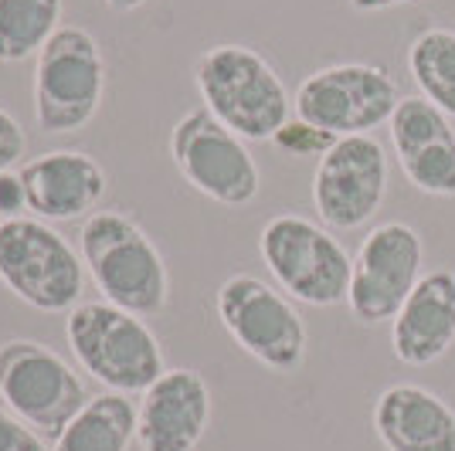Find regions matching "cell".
Masks as SVG:
<instances>
[{
    "label": "cell",
    "instance_id": "cell-4",
    "mask_svg": "<svg viewBox=\"0 0 455 451\" xmlns=\"http://www.w3.org/2000/svg\"><path fill=\"white\" fill-rule=\"evenodd\" d=\"M259 255L289 299L313 309L347 302L354 258L326 225L283 210L259 231Z\"/></svg>",
    "mask_w": 455,
    "mask_h": 451
},
{
    "label": "cell",
    "instance_id": "cell-20",
    "mask_svg": "<svg viewBox=\"0 0 455 451\" xmlns=\"http://www.w3.org/2000/svg\"><path fill=\"white\" fill-rule=\"evenodd\" d=\"M61 28V0H0V61L38 58Z\"/></svg>",
    "mask_w": 455,
    "mask_h": 451
},
{
    "label": "cell",
    "instance_id": "cell-2",
    "mask_svg": "<svg viewBox=\"0 0 455 451\" xmlns=\"http://www.w3.org/2000/svg\"><path fill=\"white\" fill-rule=\"evenodd\" d=\"M194 85L218 123L251 143H272L292 119L283 75L248 44H211L194 61Z\"/></svg>",
    "mask_w": 455,
    "mask_h": 451
},
{
    "label": "cell",
    "instance_id": "cell-1",
    "mask_svg": "<svg viewBox=\"0 0 455 451\" xmlns=\"http://www.w3.org/2000/svg\"><path fill=\"white\" fill-rule=\"evenodd\" d=\"M78 255L106 302L143 320L167 309L171 268L133 214L95 210L85 218L78 227Z\"/></svg>",
    "mask_w": 455,
    "mask_h": 451
},
{
    "label": "cell",
    "instance_id": "cell-13",
    "mask_svg": "<svg viewBox=\"0 0 455 451\" xmlns=\"http://www.w3.org/2000/svg\"><path fill=\"white\" fill-rule=\"evenodd\" d=\"M408 184L428 197H455V119L425 95H401L387 123Z\"/></svg>",
    "mask_w": 455,
    "mask_h": 451
},
{
    "label": "cell",
    "instance_id": "cell-11",
    "mask_svg": "<svg viewBox=\"0 0 455 451\" xmlns=\"http://www.w3.org/2000/svg\"><path fill=\"white\" fill-rule=\"evenodd\" d=\"M391 160L374 132L340 136L316 160L313 170V207L330 231H357L371 225L387 197Z\"/></svg>",
    "mask_w": 455,
    "mask_h": 451
},
{
    "label": "cell",
    "instance_id": "cell-16",
    "mask_svg": "<svg viewBox=\"0 0 455 451\" xmlns=\"http://www.w3.org/2000/svg\"><path fill=\"white\" fill-rule=\"evenodd\" d=\"M455 343V275L425 272L391 320V353L404 367H428Z\"/></svg>",
    "mask_w": 455,
    "mask_h": 451
},
{
    "label": "cell",
    "instance_id": "cell-8",
    "mask_svg": "<svg viewBox=\"0 0 455 451\" xmlns=\"http://www.w3.org/2000/svg\"><path fill=\"white\" fill-rule=\"evenodd\" d=\"M0 404L48 441L89 404L85 380L38 339L0 343Z\"/></svg>",
    "mask_w": 455,
    "mask_h": 451
},
{
    "label": "cell",
    "instance_id": "cell-24",
    "mask_svg": "<svg viewBox=\"0 0 455 451\" xmlns=\"http://www.w3.org/2000/svg\"><path fill=\"white\" fill-rule=\"evenodd\" d=\"M28 210V190L24 180L14 170H4L0 173V221H11V218H24Z\"/></svg>",
    "mask_w": 455,
    "mask_h": 451
},
{
    "label": "cell",
    "instance_id": "cell-12",
    "mask_svg": "<svg viewBox=\"0 0 455 451\" xmlns=\"http://www.w3.org/2000/svg\"><path fill=\"white\" fill-rule=\"evenodd\" d=\"M425 275V241L411 225L387 221L367 231L350 272L347 309L363 326H380L398 316L404 299Z\"/></svg>",
    "mask_w": 455,
    "mask_h": 451
},
{
    "label": "cell",
    "instance_id": "cell-23",
    "mask_svg": "<svg viewBox=\"0 0 455 451\" xmlns=\"http://www.w3.org/2000/svg\"><path fill=\"white\" fill-rule=\"evenodd\" d=\"M28 156V132L7 109H0V173L14 170Z\"/></svg>",
    "mask_w": 455,
    "mask_h": 451
},
{
    "label": "cell",
    "instance_id": "cell-14",
    "mask_svg": "<svg viewBox=\"0 0 455 451\" xmlns=\"http://www.w3.org/2000/svg\"><path fill=\"white\" fill-rule=\"evenodd\" d=\"M211 424V387L208 380L173 367L147 387L136 404V445L140 451H194Z\"/></svg>",
    "mask_w": 455,
    "mask_h": 451
},
{
    "label": "cell",
    "instance_id": "cell-25",
    "mask_svg": "<svg viewBox=\"0 0 455 451\" xmlns=\"http://www.w3.org/2000/svg\"><path fill=\"white\" fill-rule=\"evenodd\" d=\"M354 11L361 14H380V11H391V7H401V4H411V0H347Z\"/></svg>",
    "mask_w": 455,
    "mask_h": 451
},
{
    "label": "cell",
    "instance_id": "cell-17",
    "mask_svg": "<svg viewBox=\"0 0 455 451\" xmlns=\"http://www.w3.org/2000/svg\"><path fill=\"white\" fill-rule=\"evenodd\" d=\"M371 428L387 451H455V407L421 384L380 391Z\"/></svg>",
    "mask_w": 455,
    "mask_h": 451
},
{
    "label": "cell",
    "instance_id": "cell-5",
    "mask_svg": "<svg viewBox=\"0 0 455 451\" xmlns=\"http://www.w3.org/2000/svg\"><path fill=\"white\" fill-rule=\"evenodd\" d=\"M85 279L82 255L48 221H0V282L24 305L48 316L72 313L82 302Z\"/></svg>",
    "mask_w": 455,
    "mask_h": 451
},
{
    "label": "cell",
    "instance_id": "cell-22",
    "mask_svg": "<svg viewBox=\"0 0 455 451\" xmlns=\"http://www.w3.org/2000/svg\"><path fill=\"white\" fill-rule=\"evenodd\" d=\"M0 451H52L35 428H28L18 414L0 404Z\"/></svg>",
    "mask_w": 455,
    "mask_h": 451
},
{
    "label": "cell",
    "instance_id": "cell-10",
    "mask_svg": "<svg viewBox=\"0 0 455 451\" xmlns=\"http://www.w3.org/2000/svg\"><path fill=\"white\" fill-rule=\"evenodd\" d=\"M171 160L190 190L221 207H248L262 190V170L245 139L218 123L204 106L173 123Z\"/></svg>",
    "mask_w": 455,
    "mask_h": 451
},
{
    "label": "cell",
    "instance_id": "cell-15",
    "mask_svg": "<svg viewBox=\"0 0 455 451\" xmlns=\"http://www.w3.org/2000/svg\"><path fill=\"white\" fill-rule=\"evenodd\" d=\"M28 210L48 225L92 218L106 197V170L82 150H48L20 167Z\"/></svg>",
    "mask_w": 455,
    "mask_h": 451
},
{
    "label": "cell",
    "instance_id": "cell-6",
    "mask_svg": "<svg viewBox=\"0 0 455 451\" xmlns=\"http://www.w3.org/2000/svg\"><path fill=\"white\" fill-rule=\"evenodd\" d=\"M218 320L235 346L262 363L272 374H296L309 350V333L299 309L283 289L262 282L259 275H228L218 285Z\"/></svg>",
    "mask_w": 455,
    "mask_h": 451
},
{
    "label": "cell",
    "instance_id": "cell-21",
    "mask_svg": "<svg viewBox=\"0 0 455 451\" xmlns=\"http://www.w3.org/2000/svg\"><path fill=\"white\" fill-rule=\"evenodd\" d=\"M272 143H275L285 156H292V160H306V156H323V153L337 143V136L320 130V126H313V123H306V119H299V115H292L283 130L275 132V139H272Z\"/></svg>",
    "mask_w": 455,
    "mask_h": 451
},
{
    "label": "cell",
    "instance_id": "cell-26",
    "mask_svg": "<svg viewBox=\"0 0 455 451\" xmlns=\"http://www.w3.org/2000/svg\"><path fill=\"white\" fill-rule=\"evenodd\" d=\"M109 11H116V14H133V11H140L143 4H150V0H102Z\"/></svg>",
    "mask_w": 455,
    "mask_h": 451
},
{
    "label": "cell",
    "instance_id": "cell-19",
    "mask_svg": "<svg viewBox=\"0 0 455 451\" xmlns=\"http://www.w3.org/2000/svg\"><path fill=\"white\" fill-rule=\"evenodd\" d=\"M408 72L418 95L455 119V31L425 28L408 44Z\"/></svg>",
    "mask_w": 455,
    "mask_h": 451
},
{
    "label": "cell",
    "instance_id": "cell-7",
    "mask_svg": "<svg viewBox=\"0 0 455 451\" xmlns=\"http://www.w3.org/2000/svg\"><path fill=\"white\" fill-rule=\"evenodd\" d=\"M106 95V58L92 31L61 24L35 61V119L48 136H72L95 119Z\"/></svg>",
    "mask_w": 455,
    "mask_h": 451
},
{
    "label": "cell",
    "instance_id": "cell-3",
    "mask_svg": "<svg viewBox=\"0 0 455 451\" xmlns=\"http://www.w3.org/2000/svg\"><path fill=\"white\" fill-rule=\"evenodd\" d=\"M65 343L76 363L113 394H147L167 363L143 316L106 299H82L65 316Z\"/></svg>",
    "mask_w": 455,
    "mask_h": 451
},
{
    "label": "cell",
    "instance_id": "cell-18",
    "mask_svg": "<svg viewBox=\"0 0 455 451\" xmlns=\"http://www.w3.org/2000/svg\"><path fill=\"white\" fill-rule=\"evenodd\" d=\"M136 441V404L126 394H99L65 424L52 451H130Z\"/></svg>",
    "mask_w": 455,
    "mask_h": 451
},
{
    "label": "cell",
    "instance_id": "cell-9",
    "mask_svg": "<svg viewBox=\"0 0 455 451\" xmlns=\"http://www.w3.org/2000/svg\"><path fill=\"white\" fill-rule=\"evenodd\" d=\"M398 102V82L387 68L371 61H337L299 82L292 95V115L340 139L387 126Z\"/></svg>",
    "mask_w": 455,
    "mask_h": 451
}]
</instances>
